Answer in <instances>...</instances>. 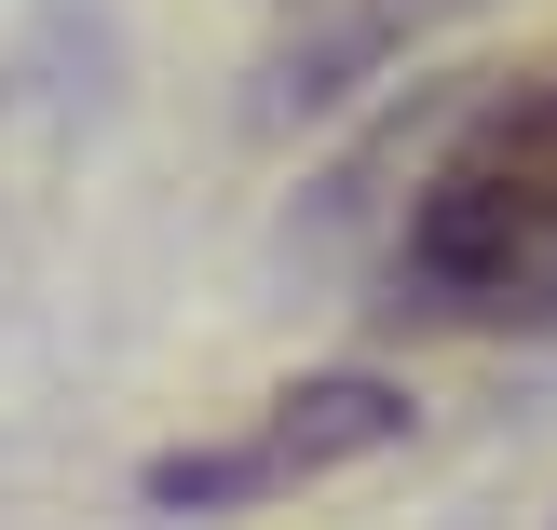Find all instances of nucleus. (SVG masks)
Listing matches in <instances>:
<instances>
[{
  "mask_svg": "<svg viewBox=\"0 0 557 530\" xmlns=\"http://www.w3.org/2000/svg\"><path fill=\"white\" fill-rule=\"evenodd\" d=\"M395 272H408V299H435L462 326H544L557 313V54L422 163Z\"/></svg>",
  "mask_w": 557,
  "mask_h": 530,
  "instance_id": "f257e3e1",
  "label": "nucleus"
},
{
  "mask_svg": "<svg viewBox=\"0 0 557 530\" xmlns=\"http://www.w3.org/2000/svg\"><path fill=\"white\" fill-rule=\"evenodd\" d=\"M408 408L381 395V381H326V395H286V422L245 435V449H205V463H163V504H205V490H259V477H313L326 449H381Z\"/></svg>",
  "mask_w": 557,
  "mask_h": 530,
  "instance_id": "f03ea898",
  "label": "nucleus"
}]
</instances>
